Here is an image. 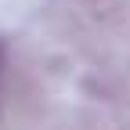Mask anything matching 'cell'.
Returning <instances> with one entry per match:
<instances>
[{
	"instance_id": "obj_1",
	"label": "cell",
	"mask_w": 130,
	"mask_h": 130,
	"mask_svg": "<svg viewBox=\"0 0 130 130\" xmlns=\"http://www.w3.org/2000/svg\"><path fill=\"white\" fill-rule=\"evenodd\" d=\"M0 65H4V47H0Z\"/></svg>"
}]
</instances>
